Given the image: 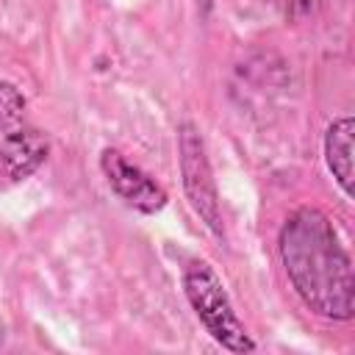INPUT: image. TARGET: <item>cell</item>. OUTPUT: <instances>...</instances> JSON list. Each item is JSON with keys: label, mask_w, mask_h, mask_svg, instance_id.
Masks as SVG:
<instances>
[{"label": "cell", "mask_w": 355, "mask_h": 355, "mask_svg": "<svg viewBox=\"0 0 355 355\" xmlns=\"http://www.w3.org/2000/svg\"><path fill=\"white\" fill-rule=\"evenodd\" d=\"M180 283H183V294L194 316L200 319V324L208 330V336L219 347H225L227 352H255L258 344L247 333L222 277L214 272L208 261H200V258L189 261L183 266Z\"/></svg>", "instance_id": "7a4b0ae2"}, {"label": "cell", "mask_w": 355, "mask_h": 355, "mask_svg": "<svg viewBox=\"0 0 355 355\" xmlns=\"http://www.w3.org/2000/svg\"><path fill=\"white\" fill-rule=\"evenodd\" d=\"M178 169H180L183 194H186L191 211L219 241H225L227 233H225V216H222L216 178L211 169L205 139L191 119H183L178 125Z\"/></svg>", "instance_id": "3957f363"}, {"label": "cell", "mask_w": 355, "mask_h": 355, "mask_svg": "<svg viewBox=\"0 0 355 355\" xmlns=\"http://www.w3.org/2000/svg\"><path fill=\"white\" fill-rule=\"evenodd\" d=\"M194 6H197V14H200L202 19H208L211 11H214V0H194Z\"/></svg>", "instance_id": "9c48e42d"}, {"label": "cell", "mask_w": 355, "mask_h": 355, "mask_svg": "<svg viewBox=\"0 0 355 355\" xmlns=\"http://www.w3.org/2000/svg\"><path fill=\"white\" fill-rule=\"evenodd\" d=\"M352 136H355V119L349 114L336 116L324 130V164L338 183V189L352 197Z\"/></svg>", "instance_id": "8992f818"}, {"label": "cell", "mask_w": 355, "mask_h": 355, "mask_svg": "<svg viewBox=\"0 0 355 355\" xmlns=\"http://www.w3.org/2000/svg\"><path fill=\"white\" fill-rule=\"evenodd\" d=\"M25 105L28 100L19 92V86L0 78V130L3 133L25 125Z\"/></svg>", "instance_id": "52a82bcc"}, {"label": "cell", "mask_w": 355, "mask_h": 355, "mask_svg": "<svg viewBox=\"0 0 355 355\" xmlns=\"http://www.w3.org/2000/svg\"><path fill=\"white\" fill-rule=\"evenodd\" d=\"M100 172L105 178V183L111 186V191L130 205L139 214H158L166 205V191L161 183H155V178H150L141 166H136L133 161H128L116 147H105L100 153Z\"/></svg>", "instance_id": "277c9868"}, {"label": "cell", "mask_w": 355, "mask_h": 355, "mask_svg": "<svg viewBox=\"0 0 355 355\" xmlns=\"http://www.w3.org/2000/svg\"><path fill=\"white\" fill-rule=\"evenodd\" d=\"M280 263L302 305L330 322L355 316L352 261L333 219L316 205H300L277 233Z\"/></svg>", "instance_id": "6da1fadb"}, {"label": "cell", "mask_w": 355, "mask_h": 355, "mask_svg": "<svg viewBox=\"0 0 355 355\" xmlns=\"http://www.w3.org/2000/svg\"><path fill=\"white\" fill-rule=\"evenodd\" d=\"M50 155V139L31 125H19L8 133H3L0 141V166L14 183L28 180Z\"/></svg>", "instance_id": "5b68a950"}, {"label": "cell", "mask_w": 355, "mask_h": 355, "mask_svg": "<svg viewBox=\"0 0 355 355\" xmlns=\"http://www.w3.org/2000/svg\"><path fill=\"white\" fill-rule=\"evenodd\" d=\"M277 3H280V11H283L286 19L300 22V19H305V17H313V14L322 8L324 0H277Z\"/></svg>", "instance_id": "ba28073f"}]
</instances>
